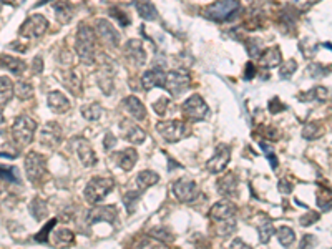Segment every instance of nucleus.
<instances>
[{
    "label": "nucleus",
    "instance_id": "obj_37",
    "mask_svg": "<svg viewBox=\"0 0 332 249\" xmlns=\"http://www.w3.org/2000/svg\"><path fill=\"white\" fill-rule=\"evenodd\" d=\"M148 236L153 237V239H156V241H161V242H173L175 241V234H173L170 229H166L165 226H158V228L150 229Z\"/></svg>",
    "mask_w": 332,
    "mask_h": 249
},
{
    "label": "nucleus",
    "instance_id": "obj_39",
    "mask_svg": "<svg viewBox=\"0 0 332 249\" xmlns=\"http://www.w3.org/2000/svg\"><path fill=\"white\" fill-rule=\"evenodd\" d=\"M53 239H55V244H72L75 242V234L70 229L60 228L53 232Z\"/></svg>",
    "mask_w": 332,
    "mask_h": 249
},
{
    "label": "nucleus",
    "instance_id": "obj_13",
    "mask_svg": "<svg viewBox=\"0 0 332 249\" xmlns=\"http://www.w3.org/2000/svg\"><path fill=\"white\" fill-rule=\"evenodd\" d=\"M95 32L98 39L103 43H106L108 47H117L120 43V34L115 27H113L112 22H108L105 19H98L95 22Z\"/></svg>",
    "mask_w": 332,
    "mask_h": 249
},
{
    "label": "nucleus",
    "instance_id": "obj_36",
    "mask_svg": "<svg viewBox=\"0 0 332 249\" xmlns=\"http://www.w3.org/2000/svg\"><path fill=\"white\" fill-rule=\"evenodd\" d=\"M258 232H259V242H263V244H268L269 239L273 237L274 234V224L271 223L269 219H264L261 221L259 226H258Z\"/></svg>",
    "mask_w": 332,
    "mask_h": 249
},
{
    "label": "nucleus",
    "instance_id": "obj_57",
    "mask_svg": "<svg viewBox=\"0 0 332 249\" xmlns=\"http://www.w3.org/2000/svg\"><path fill=\"white\" fill-rule=\"evenodd\" d=\"M254 75H256V70H254V67H253V63H248V70H246V75H244V78L251 80Z\"/></svg>",
    "mask_w": 332,
    "mask_h": 249
},
{
    "label": "nucleus",
    "instance_id": "obj_18",
    "mask_svg": "<svg viewBox=\"0 0 332 249\" xmlns=\"http://www.w3.org/2000/svg\"><path fill=\"white\" fill-rule=\"evenodd\" d=\"M118 214V209L115 204H106V206H96L91 208L88 211V216H86V221L88 224H95V223H113Z\"/></svg>",
    "mask_w": 332,
    "mask_h": 249
},
{
    "label": "nucleus",
    "instance_id": "obj_49",
    "mask_svg": "<svg viewBox=\"0 0 332 249\" xmlns=\"http://www.w3.org/2000/svg\"><path fill=\"white\" fill-rule=\"evenodd\" d=\"M110 15H112V17L115 19V20H118V24H120V25H123V27L130 25L128 15H125L120 9H112V10H110Z\"/></svg>",
    "mask_w": 332,
    "mask_h": 249
},
{
    "label": "nucleus",
    "instance_id": "obj_42",
    "mask_svg": "<svg viewBox=\"0 0 332 249\" xmlns=\"http://www.w3.org/2000/svg\"><path fill=\"white\" fill-rule=\"evenodd\" d=\"M140 194H141L140 189H137V191H128V193H125V196H123V203H125V206L128 208L130 213H133L135 204H137V201L140 199Z\"/></svg>",
    "mask_w": 332,
    "mask_h": 249
},
{
    "label": "nucleus",
    "instance_id": "obj_23",
    "mask_svg": "<svg viewBox=\"0 0 332 249\" xmlns=\"http://www.w3.org/2000/svg\"><path fill=\"white\" fill-rule=\"evenodd\" d=\"M123 108L128 111V115H132L135 118V120L143 121L146 118V108L137 96H133V95L127 96V98L123 100Z\"/></svg>",
    "mask_w": 332,
    "mask_h": 249
},
{
    "label": "nucleus",
    "instance_id": "obj_50",
    "mask_svg": "<svg viewBox=\"0 0 332 249\" xmlns=\"http://www.w3.org/2000/svg\"><path fill=\"white\" fill-rule=\"evenodd\" d=\"M168 106H170V100H168V98H160L153 105V110L158 113V115H165L166 110H168Z\"/></svg>",
    "mask_w": 332,
    "mask_h": 249
},
{
    "label": "nucleus",
    "instance_id": "obj_17",
    "mask_svg": "<svg viewBox=\"0 0 332 249\" xmlns=\"http://www.w3.org/2000/svg\"><path fill=\"white\" fill-rule=\"evenodd\" d=\"M40 143L47 148H57L62 143V127L57 121H48L40 132Z\"/></svg>",
    "mask_w": 332,
    "mask_h": 249
},
{
    "label": "nucleus",
    "instance_id": "obj_53",
    "mask_svg": "<svg viewBox=\"0 0 332 249\" xmlns=\"http://www.w3.org/2000/svg\"><path fill=\"white\" fill-rule=\"evenodd\" d=\"M115 145H117V137L113 133H106L105 138H103V146H105L106 150H112V148H115Z\"/></svg>",
    "mask_w": 332,
    "mask_h": 249
},
{
    "label": "nucleus",
    "instance_id": "obj_55",
    "mask_svg": "<svg viewBox=\"0 0 332 249\" xmlns=\"http://www.w3.org/2000/svg\"><path fill=\"white\" fill-rule=\"evenodd\" d=\"M294 2V5H296L297 9H302V10H307L311 5H314V4H317L319 0H292Z\"/></svg>",
    "mask_w": 332,
    "mask_h": 249
},
{
    "label": "nucleus",
    "instance_id": "obj_28",
    "mask_svg": "<svg viewBox=\"0 0 332 249\" xmlns=\"http://www.w3.org/2000/svg\"><path fill=\"white\" fill-rule=\"evenodd\" d=\"M137 161H138V153L135 148H127V150H123L122 153H118V165L125 171L133 170Z\"/></svg>",
    "mask_w": 332,
    "mask_h": 249
},
{
    "label": "nucleus",
    "instance_id": "obj_2",
    "mask_svg": "<svg viewBox=\"0 0 332 249\" xmlns=\"http://www.w3.org/2000/svg\"><path fill=\"white\" fill-rule=\"evenodd\" d=\"M209 218L221 226V236L231 234L236 229V206L230 199H223L213 204L209 209Z\"/></svg>",
    "mask_w": 332,
    "mask_h": 249
},
{
    "label": "nucleus",
    "instance_id": "obj_1",
    "mask_svg": "<svg viewBox=\"0 0 332 249\" xmlns=\"http://www.w3.org/2000/svg\"><path fill=\"white\" fill-rule=\"evenodd\" d=\"M75 52L85 65H93L96 58V32L88 25L80 24L75 37Z\"/></svg>",
    "mask_w": 332,
    "mask_h": 249
},
{
    "label": "nucleus",
    "instance_id": "obj_32",
    "mask_svg": "<svg viewBox=\"0 0 332 249\" xmlns=\"http://www.w3.org/2000/svg\"><path fill=\"white\" fill-rule=\"evenodd\" d=\"M324 135V128L319 121H309L302 128V138L304 140H317Z\"/></svg>",
    "mask_w": 332,
    "mask_h": 249
},
{
    "label": "nucleus",
    "instance_id": "obj_51",
    "mask_svg": "<svg viewBox=\"0 0 332 249\" xmlns=\"http://www.w3.org/2000/svg\"><path fill=\"white\" fill-rule=\"evenodd\" d=\"M282 110H286V106L281 103L279 98H273L269 101V111L273 113V115H276V113H279Z\"/></svg>",
    "mask_w": 332,
    "mask_h": 249
},
{
    "label": "nucleus",
    "instance_id": "obj_31",
    "mask_svg": "<svg viewBox=\"0 0 332 249\" xmlns=\"http://www.w3.org/2000/svg\"><path fill=\"white\" fill-rule=\"evenodd\" d=\"M138 15L143 20H156L158 19V10L150 0H140L137 4Z\"/></svg>",
    "mask_w": 332,
    "mask_h": 249
},
{
    "label": "nucleus",
    "instance_id": "obj_16",
    "mask_svg": "<svg viewBox=\"0 0 332 249\" xmlns=\"http://www.w3.org/2000/svg\"><path fill=\"white\" fill-rule=\"evenodd\" d=\"M120 132H122V137L132 145H141L146 140L145 130L140 128V125H137L135 121L127 120V118H123L120 121Z\"/></svg>",
    "mask_w": 332,
    "mask_h": 249
},
{
    "label": "nucleus",
    "instance_id": "obj_3",
    "mask_svg": "<svg viewBox=\"0 0 332 249\" xmlns=\"http://www.w3.org/2000/svg\"><path fill=\"white\" fill-rule=\"evenodd\" d=\"M239 10L241 4L238 0H217L203 10V17L211 22H230L239 14Z\"/></svg>",
    "mask_w": 332,
    "mask_h": 249
},
{
    "label": "nucleus",
    "instance_id": "obj_15",
    "mask_svg": "<svg viewBox=\"0 0 332 249\" xmlns=\"http://www.w3.org/2000/svg\"><path fill=\"white\" fill-rule=\"evenodd\" d=\"M72 148L75 150V153H77L80 163L83 165L85 168H91L95 163H96V155L93 148H91V145L86 142L85 138H73L72 140Z\"/></svg>",
    "mask_w": 332,
    "mask_h": 249
},
{
    "label": "nucleus",
    "instance_id": "obj_20",
    "mask_svg": "<svg viewBox=\"0 0 332 249\" xmlns=\"http://www.w3.org/2000/svg\"><path fill=\"white\" fill-rule=\"evenodd\" d=\"M60 82L67 88L72 95H80L81 93V77L78 75L77 70H62L58 75Z\"/></svg>",
    "mask_w": 332,
    "mask_h": 249
},
{
    "label": "nucleus",
    "instance_id": "obj_38",
    "mask_svg": "<svg viewBox=\"0 0 332 249\" xmlns=\"http://www.w3.org/2000/svg\"><path fill=\"white\" fill-rule=\"evenodd\" d=\"M277 239L282 246H291L294 241H296V234H294V231L289 228V226H281L279 229H277Z\"/></svg>",
    "mask_w": 332,
    "mask_h": 249
},
{
    "label": "nucleus",
    "instance_id": "obj_34",
    "mask_svg": "<svg viewBox=\"0 0 332 249\" xmlns=\"http://www.w3.org/2000/svg\"><path fill=\"white\" fill-rule=\"evenodd\" d=\"M81 115H83L85 120L96 121V120H100L103 115V108L100 103H88V105L81 106Z\"/></svg>",
    "mask_w": 332,
    "mask_h": 249
},
{
    "label": "nucleus",
    "instance_id": "obj_25",
    "mask_svg": "<svg viewBox=\"0 0 332 249\" xmlns=\"http://www.w3.org/2000/svg\"><path fill=\"white\" fill-rule=\"evenodd\" d=\"M47 103L55 113H65L70 110V101L63 93L60 91H50L47 96Z\"/></svg>",
    "mask_w": 332,
    "mask_h": 249
},
{
    "label": "nucleus",
    "instance_id": "obj_6",
    "mask_svg": "<svg viewBox=\"0 0 332 249\" xmlns=\"http://www.w3.org/2000/svg\"><path fill=\"white\" fill-rule=\"evenodd\" d=\"M115 73H117L115 62L110 57L100 55V70L96 72V82L105 95H112L113 88H115Z\"/></svg>",
    "mask_w": 332,
    "mask_h": 249
},
{
    "label": "nucleus",
    "instance_id": "obj_12",
    "mask_svg": "<svg viewBox=\"0 0 332 249\" xmlns=\"http://www.w3.org/2000/svg\"><path fill=\"white\" fill-rule=\"evenodd\" d=\"M173 194L178 201L181 203H191L198 198L199 194V188L196 185V181L193 180H188V178H181V180H176L173 183Z\"/></svg>",
    "mask_w": 332,
    "mask_h": 249
},
{
    "label": "nucleus",
    "instance_id": "obj_5",
    "mask_svg": "<svg viewBox=\"0 0 332 249\" xmlns=\"http://www.w3.org/2000/svg\"><path fill=\"white\" fill-rule=\"evenodd\" d=\"M113 188H115V181H113L112 178H101V176L91 178V180L88 181V185L85 186L86 201L91 204L101 203Z\"/></svg>",
    "mask_w": 332,
    "mask_h": 249
},
{
    "label": "nucleus",
    "instance_id": "obj_45",
    "mask_svg": "<svg viewBox=\"0 0 332 249\" xmlns=\"http://www.w3.org/2000/svg\"><path fill=\"white\" fill-rule=\"evenodd\" d=\"M317 221H319V213H315V211H307L306 214L299 218V224L301 226H311L314 223H317Z\"/></svg>",
    "mask_w": 332,
    "mask_h": 249
},
{
    "label": "nucleus",
    "instance_id": "obj_43",
    "mask_svg": "<svg viewBox=\"0 0 332 249\" xmlns=\"http://www.w3.org/2000/svg\"><path fill=\"white\" fill-rule=\"evenodd\" d=\"M297 70V63H296V60H287V62H284L281 65V68H279V75H281V78H291L292 77V73L296 72Z\"/></svg>",
    "mask_w": 332,
    "mask_h": 249
},
{
    "label": "nucleus",
    "instance_id": "obj_14",
    "mask_svg": "<svg viewBox=\"0 0 332 249\" xmlns=\"http://www.w3.org/2000/svg\"><path fill=\"white\" fill-rule=\"evenodd\" d=\"M230 160H231V148L228 145H219L216 148L214 155L211 156L208 160V163H206V170L217 175V173L225 171V168L230 163Z\"/></svg>",
    "mask_w": 332,
    "mask_h": 249
},
{
    "label": "nucleus",
    "instance_id": "obj_22",
    "mask_svg": "<svg viewBox=\"0 0 332 249\" xmlns=\"http://www.w3.org/2000/svg\"><path fill=\"white\" fill-rule=\"evenodd\" d=\"M238 186H239V181H238V176L235 175V173H226V175L223 178H219L217 183H216L217 193L223 194V196H226V198L236 196Z\"/></svg>",
    "mask_w": 332,
    "mask_h": 249
},
{
    "label": "nucleus",
    "instance_id": "obj_58",
    "mask_svg": "<svg viewBox=\"0 0 332 249\" xmlns=\"http://www.w3.org/2000/svg\"><path fill=\"white\" fill-rule=\"evenodd\" d=\"M231 247H249V244H246V242L241 239H235L231 242Z\"/></svg>",
    "mask_w": 332,
    "mask_h": 249
},
{
    "label": "nucleus",
    "instance_id": "obj_26",
    "mask_svg": "<svg viewBox=\"0 0 332 249\" xmlns=\"http://www.w3.org/2000/svg\"><path fill=\"white\" fill-rule=\"evenodd\" d=\"M53 10L60 24H68L73 17V5L70 4V0H57L53 4Z\"/></svg>",
    "mask_w": 332,
    "mask_h": 249
},
{
    "label": "nucleus",
    "instance_id": "obj_8",
    "mask_svg": "<svg viewBox=\"0 0 332 249\" xmlns=\"http://www.w3.org/2000/svg\"><path fill=\"white\" fill-rule=\"evenodd\" d=\"M156 132L166 140L168 143H176L179 140H183L188 132V127L184 121L179 120H163L156 123Z\"/></svg>",
    "mask_w": 332,
    "mask_h": 249
},
{
    "label": "nucleus",
    "instance_id": "obj_10",
    "mask_svg": "<svg viewBox=\"0 0 332 249\" xmlns=\"http://www.w3.org/2000/svg\"><path fill=\"white\" fill-rule=\"evenodd\" d=\"M47 29H48L47 19L40 14H35V15H30V17L22 24V27L19 29V34L20 37H24V39H40L47 32Z\"/></svg>",
    "mask_w": 332,
    "mask_h": 249
},
{
    "label": "nucleus",
    "instance_id": "obj_24",
    "mask_svg": "<svg viewBox=\"0 0 332 249\" xmlns=\"http://www.w3.org/2000/svg\"><path fill=\"white\" fill-rule=\"evenodd\" d=\"M281 62H282V55H281L279 47L266 48V50L259 55V65H261V67H264V68L279 67Z\"/></svg>",
    "mask_w": 332,
    "mask_h": 249
},
{
    "label": "nucleus",
    "instance_id": "obj_35",
    "mask_svg": "<svg viewBox=\"0 0 332 249\" xmlns=\"http://www.w3.org/2000/svg\"><path fill=\"white\" fill-rule=\"evenodd\" d=\"M15 93V88H14V83L10 82V78H7L4 75L0 78V96H2V106H5V103H9L12 100V96Z\"/></svg>",
    "mask_w": 332,
    "mask_h": 249
},
{
    "label": "nucleus",
    "instance_id": "obj_33",
    "mask_svg": "<svg viewBox=\"0 0 332 249\" xmlns=\"http://www.w3.org/2000/svg\"><path fill=\"white\" fill-rule=\"evenodd\" d=\"M30 214L34 216L37 221H43L48 214V206L47 203L40 198H35L34 201L30 203Z\"/></svg>",
    "mask_w": 332,
    "mask_h": 249
},
{
    "label": "nucleus",
    "instance_id": "obj_46",
    "mask_svg": "<svg viewBox=\"0 0 332 249\" xmlns=\"http://www.w3.org/2000/svg\"><path fill=\"white\" fill-rule=\"evenodd\" d=\"M317 204L322 211H330L332 209V194H317Z\"/></svg>",
    "mask_w": 332,
    "mask_h": 249
},
{
    "label": "nucleus",
    "instance_id": "obj_30",
    "mask_svg": "<svg viewBox=\"0 0 332 249\" xmlns=\"http://www.w3.org/2000/svg\"><path fill=\"white\" fill-rule=\"evenodd\" d=\"M329 96V90L325 88V86H314L312 90L306 91V93H301L299 95V98H301L302 101H325Z\"/></svg>",
    "mask_w": 332,
    "mask_h": 249
},
{
    "label": "nucleus",
    "instance_id": "obj_56",
    "mask_svg": "<svg viewBox=\"0 0 332 249\" xmlns=\"http://www.w3.org/2000/svg\"><path fill=\"white\" fill-rule=\"evenodd\" d=\"M32 70H34V73H42V70H43V62H42V57H35L34 63H32Z\"/></svg>",
    "mask_w": 332,
    "mask_h": 249
},
{
    "label": "nucleus",
    "instance_id": "obj_29",
    "mask_svg": "<svg viewBox=\"0 0 332 249\" xmlns=\"http://www.w3.org/2000/svg\"><path fill=\"white\" fill-rule=\"evenodd\" d=\"M2 68H5L7 72L14 73V75H22L25 72L27 65L24 60H20V58H15L10 55H2Z\"/></svg>",
    "mask_w": 332,
    "mask_h": 249
},
{
    "label": "nucleus",
    "instance_id": "obj_47",
    "mask_svg": "<svg viewBox=\"0 0 332 249\" xmlns=\"http://www.w3.org/2000/svg\"><path fill=\"white\" fill-rule=\"evenodd\" d=\"M55 224H57V219L48 221V224L45 226V228H43V229L39 232V234L35 236V239L39 241V242H47V241H48V232H50V229H52Z\"/></svg>",
    "mask_w": 332,
    "mask_h": 249
},
{
    "label": "nucleus",
    "instance_id": "obj_54",
    "mask_svg": "<svg viewBox=\"0 0 332 249\" xmlns=\"http://www.w3.org/2000/svg\"><path fill=\"white\" fill-rule=\"evenodd\" d=\"M277 188H279V191H281V194H291V191H292V183L291 181H287V180H281L279 181V185H277Z\"/></svg>",
    "mask_w": 332,
    "mask_h": 249
},
{
    "label": "nucleus",
    "instance_id": "obj_4",
    "mask_svg": "<svg viewBox=\"0 0 332 249\" xmlns=\"http://www.w3.org/2000/svg\"><path fill=\"white\" fill-rule=\"evenodd\" d=\"M35 132H37V121L34 118H30L27 115H20L14 120L12 138L19 146H27L34 142Z\"/></svg>",
    "mask_w": 332,
    "mask_h": 249
},
{
    "label": "nucleus",
    "instance_id": "obj_41",
    "mask_svg": "<svg viewBox=\"0 0 332 249\" xmlns=\"http://www.w3.org/2000/svg\"><path fill=\"white\" fill-rule=\"evenodd\" d=\"M2 180L10 183H20L19 170L15 166H2Z\"/></svg>",
    "mask_w": 332,
    "mask_h": 249
},
{
    "label": "nucleus",
    "instance_id": "obj_7",
    "mask_svg": "<svg viewBox=\"0 0 332 249\" xmlns=\"http://www.w3.org/2000/svg\"><path fill=\"white\" fill-rule=\"evenodd\" d=\"M183 115L188 118L189 121H203L209 116V106L206 105L201 95H191L189 98L181 105Z\"/></svg>",
    "mask_w": 332,
    "mask_h": 249
},
{
    "label": "nucleus",
    "instance_id": "obj_27",
    "mask_svg": "<svg viewBox=\"0 0 332 249\" xmlns=\"http://www.w3.org/2000/svg\"><path fill=\"white\" fill-rule=\"evenodd\" d=\"M160 181V176H158V173L151 171V170H145L137 175L135 178V183H137V189H140L141 193L146 191L148 188H151L153 185Z\"/></svg>",
    "mask_w": 332,
    "mask_h": 249
},
{
    "label": "nucleus",
    "instance_id": "obj_40",
    "mask_svg": "<svg viewBox=\"0 0 332 249\" xmlns=\"http://www.w3.org/2000/svg\"><path fill=\"white\" fill-rule=\"evenodd\" d=\"M15 93L20 100H30L34 96V86L27 82H19L15 86Z\"/></svg>",
    "mask_w": 332,
    "mask_h": 249
},
{
    "label": "nucleus",
    "instance_id": "obj_19",
    "mask_svg": "<svg viewBox=\"0 0 332 249\" xmlns=\"http://www.w3.org/2000/svg\"><path fill=\"white\" fill-rule=\"evenodd\" d=\"M141 85L145 90L151 88H165L166 85V73L160 68H151L141 75Z\"/></svg>",
    "mask_w": 332,
    "mask_h": 249
},
{
    "label": "nucleus",
    "instance_id": "obj_59",
    "mask_svg": "<svg viewBox=\"0 0 332 249\" xmlns=\"http://www.w3.org/2000/svg\"><path fill=\"white\" fill-rule=\"evenodd\" d=\"M2 4H4V5H5V4L10 5V4H14V0H2Z\"/></svg>",
    "mask_w": 332,
    "mask_h": 249
},
{
    "label": "nucleus",
    "instance_id": "obj_21",
    "mask_svg": "<svg viewBox=\"0 0 332 249\" xmlns=\"http://www.w3.org/2000/svg\"><path fill=\"white\" fill-rule=\"evenodd\" d=\"M125 55L130 62H133L135 65H145L146 63V52L143 48V43L137 39H132L127 42L125 45Z\"/></svg>",
    "mask_w": 332,
    "mask_h": 249
},
{
    "label": "nucleus",
    "instance_id": "obj_44",
    "mask_svg": "<svg viewBox=\"0 0 332 249\" xmlns=\"http://www.w3.org/2000/svg\"><path fill=\"white\" fill-rule=\"evenodd\" d=\"M246 45H248V53L249 57H259L261 55V42L258 39H248L246 40Z\"/></svg>",
    "mask_w": 332,
    "mask_h": 249
},
{
    "label": "nucleus",
    "instance_id": "obj_52",
    "mask_svg": "<svg viewBox=\"0 0 332 249\" xmlns=\"http://www.w3.org/2000/svg\"><path fill=\"white\" fill-rule=\"evenodd\" d=\"M307 73H312L311 77L319 78V77H322L324 75V67H320V65H317V63H312V65H309Z\"/></svg>",
    "mask_w": 332,
    "mask_h": 249
},
{
    "label": "nucleus",
    "instance_id": "obj_9",
    "mask_svg": "<svg viewBox=\"0 0 332 249\" xmlns=\"http://www.w3.org/2000/svg\"><path fill=\"white\" fill-rule=\"evenodd\" d=\"M47 173V160L45 156L37 153V151H30L25 156V175L29 181L35 183L40 181Z\"/></svg>",
    "mask_w": 332,
    "mask_h": 249
},
{
    "label": "nucleus",
    "instance_id": "obj_11",
    "mask_svg": "<svg viewBox=\"0 0 332 249\" xmlns=\"http://www.w3.org/2000/svg\"><path fill=\"white\" fill-rule=\"evenodd\" d=\"M191 85V77L183 72V70H173V72L166 73V85L165 90H168L173 96H181L186 93Z\"/></svg>",
    "mask_w": 332,
    "mask_h": 249
},
{
    "label": "nucleus",
    "instance_id": "obj_48",
    "mask_svg": "<svg viewBox=\"0 0 332 249\" xmlns=\"http://www.w3.org/2000/svg\"><path fill=\"white\" fill-rule=\"evenodd\" d=\"M259 146H261V150H263L264 153H266V156H268L269 163L273 165V168L276 170V166H277V160H276V155H274L273 148H271V146H269L268 143H266V142H261V143H259Z\"/></svg>",
    "mask_w": 332,
    "mask_h": 249
}]
</instances>
